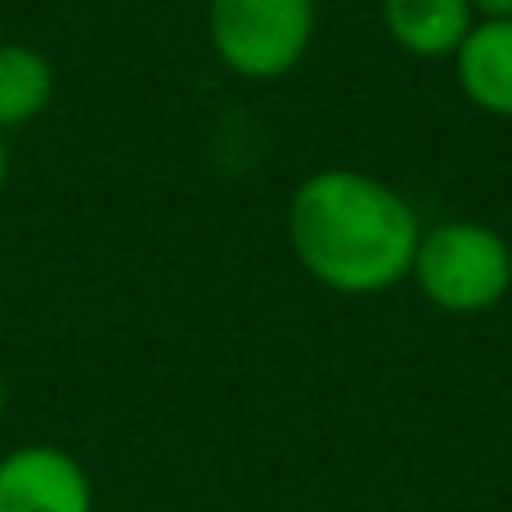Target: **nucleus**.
<instances>
[{
	"label": "nucleus",
	"mask_w": 512,
	"mask_h": 512,
	"mask_svg": "<svg viewBox=\"0 0 512 512\" xmlns=\"http://www.w3.org/2000/svg\"><path fill=\"white\" fill-rule=\"evenodd\" d=\"M292 261L337 297H382L414 270L418 207L360 167L310 171L283 212Z\"/></svg>",
	"instance_id": "f257e3e1"
},
{
	"label": "nucleus",
	"mask_w": 512,
	"mask_h": 512,
	"mask_svg": "<svg viewBox=\"0 0 512 512\" xmlns=\"http://www.w3.org/2000/svg\"><path fill=\"white\" fill-rule=\"evenodd\" d=\"M409 283L441 315H486L512 301V243L495 225L454 216L423 225Z\"/></svg>",
	"instance_id": "f03ea898"
},
{
	"label": "nucleus",
	"mask_w": 512,
	"mask_h": 512,
	"mask_svg": "<svg viewBox=\"0 0 512 512\" xmlns=\"http://www.w3.org/2000/svg\"><path fill=\"white\" fill-rule=\"evenodd\" d=\"M319 32L315 0H207V41L225 72L283 81L301 68Z\"/></svg>",
	"instance_id": "7ed1b4c3"
},
{
	"label": "nucleus",
	"mask_w": 512,
	"mask_h": 512,
	"mask_svg": "<svg viewBox=\"0 0 512 512\" xmlns=\"http://www.w3.org/2000/svg\"><path fill=\"white\" fill-rule=\"evenodd\" d=\"M0 512H95V481L63 445H14L0 454Z\"/></svg>",
	"instance_id": "20e7f679"
},
{
	"label": "nucleus",
	"mask_w": 512,
	"mask_h": 512,
	"mask_svg": "<svg viewBox=\"0 0 512 512\" xmlns=\"http://www.w3.org/2000/svg\"><path fill=\"white\" fill-rule=\"evenodd\" d=\"M450 63L477 113L512 122V18H477Z\"/></svg>",
	"instance_id": "39448f33"
},
{
	"label": "nucleus",
	"mask_w": 512,
	"mask_h": 512,
	"mask_svg": "<svg viewBox=\"0 0 512 512\" xmlns=\"http://www.w3.org/2000/svg\"><path fill=\"white\" fill-rule=\"evenodd\" d=\"M378 18L396 50L436 63L454 59V50L477 23V9L472 0H378Z\"/></svg>",
	"instance_id": "423d86ee"
},
{
	"label": "nucleus",
	"mask_w": 512,
	"mask_h": 512,
	"mask_svg": "<svg viewBox=\"0 0 512 512\" xmlns=\"http://www.w3.org/2000/svg\"><path fill=\"white\" fill-rule=\"evenodd\" d=\"M54 104V63L27 41H0V131H18Z\"/></svg>",
	"instance_id": "0eeeda50"
},
{
	"label": "nucleus",
	"mask_w": 512,
	"mask_h": 512,
	"mask_svg": "<svg viewBox=\"0 0 512 512\" xmlns=\"http://www.w3.org/2000/svg\"><path fill=\"white\" fill-rule=\"evenodd\" d=\"M477 18H512V0H472Z\"/></svg>",
	"instance_id": "6e6552de"
},
{
	"label": "nucleus",
	"mask_w": 512,
	"mask_h": 512,
	"mask_svg": "<svg viewBox=\"0 0 512 512\" xmlns=\"http://www.w3.org/2000/svg\"><path fill=\"white\" fill-rule=\"evenodd\" d=\"M9 185V144H5V131H0V194Z\"/></svg>",
	"instance_id": "1a4fd4ad"
},
{
	"label": "nucleus",
	"mask_w": 512,
	"mask_h": 512,
	"mask_svg": "<svg viewBox=\"0 0 512 512\" xmlns=\"http://www.w3.org/2000/svg\"><path fill=\"white\" fill-rule=\"evenodd\" d=\"M5 405H9V391H5V378H0V418H5Z\"/></svg>",
	"instance_id": "9d476101"
}]
</instances>
